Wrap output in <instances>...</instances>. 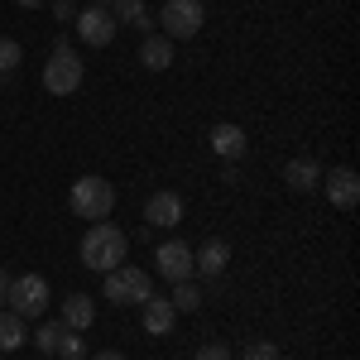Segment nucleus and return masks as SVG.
Instances as JSON below:
<instances>
[{"label": "nucleus", "mask_w": 360, "mask_h": 360, "mask_svg": "<svg viewBox=\"0 0 360 360\" xmlns=\"http://www.w3.org/2000/svg\"><path fill=\"white\" fill-rule=\"evenodd\" d=\"M125 250H130V240H125L120 226L91 221V231L82 236V264H86V269H96V274H111V269L125 264Z\"/></svg>", "instance_id": "obj_1"}, {"label": "nucleus", "mask_w": 360, "mask_h": 360, "mask_svg": "<svg viewBox=\"0 0 360 360\" xmlns=\"http://www.w3.org/2000/svg\"><path fill=\"white\" fill-rule=\"evenodd\" d=\"M68 207H72L82 221H106V217H111V207H115V183L96 178V173H86V178H77V183H72Z\"/></svg>", "instance_id": "obj_2"}, {"label": "nucleus", "mask_w": 360, "mask_h": 360, "mask_svg": "<svg viewBox=\"0 0 360 360\" xmlns=\"http://www.w3.org/2000/svg\"><path fill=\"white\" fill-rule=\"evenodd\" d=\"M44 86L53 91V96H72L77 86H82V58L72 53L63 39H58V49L49 53V68H44Z\"/></svg>", "instance_id": "obj_3"}, {"label": "nucleus", "mask_w": 360, "mask_h": 360, "mask_svg": "<svg viewBox=\"0 0 360 360\" xmlns=\"http://www.w3.org/2000/svg\"><path fill=\"white\" fill-rule=\"evenodd\" d=\"M202 0H164V10H159V34L173 39V44H183V39H193L197 29H202Z\"/></svg>", "instance_id": "obj_4"}, {"label": "nucleus", "mask_w": 360, "mask_h": 360, "mask_svg": "<svg viewBox=\"0 0 360 360\" xmlns=\"http://www.w3.org/2000/svg\"><path fill=\"white\" fill-rule=\"evenodd\" d=\"M5 303H10V312H15V317H44V307H49V278H44V274L10 278Z\"/></svg>", "instance_id": "obj_5"}, {"label": "nucleus", "mask_w": 360, "mask_h": 360, "mask_svg": "<svg viewBox=\"0 0 360 360\" xmlns=\"http://www.w3.org/2000/svg\"><path fill=\"white\" fill-rule=\"evenodd\" d=\"M101 293H106L115 307H130V303H144V298L154 293V283H149V274H144V269L120 264V269H111V274H106V288H101Z\"/></svg>", "instance_id": "obj_6"}, {"label": "nucleus", "mask_w": 360, "mask_h": 360, "mask_svg": "<svg viewBox=\"0 0 360 360\" xmlns=\"http://www.w3.org/2000/svg\"><path fill=\"white\" fill-rule=\"evenodd\" d=\"M322 193H327V202H332L336 212H351L360 202V178L356 168H332V173H322V183H317Z\"/></svg>", "instance_id": "obj_7"}, {"label": "nucleus", "mask_w": 360, "mask_h": 360, "mask_svg": "<svg viewBox=\"0 0 360 360\" xmlns=\"http://www.w3.org/2000/svg\"><path fill=\"white\" fill-rule=\"evenodd\" d=\"M115 20L111 10H101V5H91V10H77V34H82V44H91V49H106L115 39Z\"/></svg>", "instance_id": "obj_8"}, {"label": "nucleus", "mask_w": 360, "mask_h": 360, "mask_svg": "<svg viewBox=\"0 0 360 360\" xmlns=\"http://www.w3.org/2000/svg\"><path fill=\"white\" fill-rule=\"evenodd\" d=\"M154 269H159L168 283H183V278L193 274V250L183 245V240H164L159 255H154Z\"/></svg>", "instance_id": "obj_9"}, {"label": "nucleus", "mask_w": 360, "mask_h": 360, "mask_svg": "<svg viewBox=\"0 0 360 360\" xmlns=\"http://www.w3.org/2000/svg\"><path fill=\"white\" fill-rule=\"evenodd\" d=\"M173 317H178V312H173L168 298H154V293H149V298L139 303V322H144V332H149V336H168V332H173Z\"/></svg>", "instance_id": "obj_10"}, {"label": "nucleus", "mask_w": 360, "mask_h": 360, "mask_svg": "<svg viewBox=\"0 0 360 360\" xmlns=\"http://www.w3.org/2000/svg\"><path fill=\"white\" fill-rule=\"evenodd\" d=\"M144 221L149 226H178L183 221V197L178 193H154L144 202Z\"/></svg>", "instance_id": "obj_11"}, {"label": "nucleus", "mask_w": 360, "mask_h": 360, "mask_svg": "<svg viewBox=\"0 0 360 360\" xmlns=\"http://www.w3.org/2000/svg\"><path fill=\"white\" fill-rule=\"evenodd\" d=\"M91 322H96L91 293H68V298H63V327H68V332H86Z\"/></svg>", "instance_id": "obj_12"}, {"label": "nucleus", "mask_w": 360, "mask_h": 360, "mask_svg": "<svg viewBox=\"0 0 360 360\" xmlns=\"http://www.w3.org/2000/svg\"><path fill=\"white\" fill-rule=\"evenodd\" d=\"M212 149H217V159H240L250 149V139L240 125H231V120H221V125H212Z\"/></svg>", "instance_id": "obj_13"}, {"label": "nucleus", "mask_w": 360, "mask_h": 360, "mask_svg": "<svg viewBox=\"0 0 360 360\" xmlns=\"http://www.w3.org/2000/svg\"><path fill=\"white\" fill-rule=\"evenodd\" d=\"M226 264H231V245H226V240H207V245L193 255V269H197V274H207V278H217Z\"/></svg>", "instance_id": "obj_14"}, {"label": "nucleus", "mask_w": 360, "mask_h": 360, "mask_svg": "<svg viewBox=\"0 0 360 360\" xmlns=\"http://www.w3.org/2000/svg\"><path fill=\"white\" fill-rule=\"evenodd\" d=\"M139 63H144L149 72H164V68H173V39H164V34H149V39L139 44Z\"/></svg>", "instance_id": "obj_15"}, {"label": "nucleus", "mask_w": 360, "mask_h": 360, "mask_svg": "<svg viewBox=\"0 0 360 360\" xmlns=\"http://www.w3.org/2000/svg\"><path fill=\"white\" fill-rule=\"evenodd\" d=\"M283 178H288V188H293V193H312V188L322 183V168L312 164V159H293V164L283 168Z\"/></svg>", "instance_id": "obj_16"}, {"label": "nucleus", "mask_w": 360, "mask_h": 360, "mask_svg": "<svg viewBox=\"0 0 360 360\" xmlns=\"http://www.w3.org/2000/svg\"><path fill=\"white\" fill-rule=\"evenodd\" d=\"M115 10H111V20L115 25H139V29H149V10H144V0H111Z\"/></svg>", "instance_id": "obj_17"}, {"label": "nucleus", "mask_w": 360, "mask_h": 360, "mask_svg": "<svg viewBox=\"0 0 360 360\" xmlns=\"http://www.w3.org/2000/svg\"><path fill=\"white\" fill-rule=\"evenodd\" d=\"M25 317H15V312H0V351H15V346H25Z\"/></svg>", "instance_id": "obj_18"}, {"label": "nucleus", "mask_w": 360, "mask_h": 360, "mask_svg": "<svg viewBox=\"0 0 360 360\" xmlns=\"http://www.w3.org/2000/svg\"><path fill=\"white\" fill-rule=\"evenodd\" d=\"M168 303H173V312H197V307H202V288L183 278V283H173V298H168Z\"/></svg>", "instance_id": "obj_19"}, {"label": "nucleus", "mask_w": 360, "mask_h": 360, "mask_svg": "<svg viewBox=\"0 0 360 360\" xmlns=\"http://www.w3.org/2000/svg\"><path fill=\"white\" fill-rule=\"evenodd\" d=\"M20 58H25V49H20L15 39H0V77H10V72L20 68Z\"/></svg>", "instance_id": "obj_20"}, {"label": "nucleus", "mask_w": 360, "mask_h": 360, "mask_svg": "<svg viewBox=\"0 0 360 360\" xmlns=\"http://www.w3.org/2000/svg\"><path fill=\"white\" fill-rule=\"evenodd\" d=\"M58 356H63V360H82V356H86L82 336H77V332H68V327H63V336H58Z\"/></svg>", "instance_id": "obj_21"}, {"label": "nucleus", "mask_w": 360, "mask_h": 360, "mask_svg": "<svg viewBox=\"0 0 360 360\" xmlns=\"http://www.w3.org/2000/svg\"><path fill=\"white\" fill-rule=\"evenodd\" d=\"M58 336H63V322H49V327H39L34 346H39L44 356H58Z\"/></svg>", "instance_id": "obj_22"}, {"label": "nucleus", "mask_w": 360, "mask_h": 360, "mask_svg": "<svg viewBox=\"0 0 360 360\" xmlns=\"http://www.w3.org/2000/svg\"><path fill=\"white\" fill-rule=\"evenodd\" d=\"M245 360H283V356H278L274 341H250V346H245Z\"/></svg>", "instance_id": "obj_23"}, {"label": "nucleus", "mask_w": 360, "mask_h": 360, "mask_svg": "<svg viewBox=\"0 0 360 360\" xmlns=\"http://www.w3.org/2000/svg\"><path fill=\"white\" fill-rule=\"evenodd\" d=\"M193 360H231V351H226L221 341H207V346H197Z\"/></svg>", "instance_id": "obj_24"}, {"label": "nucleus", "mask_w": 360, "mask_h": 360, "mask_svg": "<svg viewBox=\"0 0 360 360\" xmlns=\"http://www.w3.org/2000/svg\"><path fill=\"white\" fill-rule=\"evenodd\" d=\"M53 15H58V25H77V5L72 0H53Z\"/></svg>", "instance_id": "obj_25"}, {"label": "nucleus", "mask_w": 360, "mask_h": 360, "mask_svg": "<svg viewBox=\"0 0 360 360\" xmlns=\"http://www.w3.org/2000/svg\"><path fill=\"white\" fill-rule=\"evenodd\" d=\"M5 293H10V274L0 269V303H5Z\"/></svg>", "instance_id": "obj_26"}, {"label": "nucleus", "mask_w": 360, "mask_h": 360, "mask_svg": "<svg viewBox=\"0 0 360 360\" xmlns=\"http://www.w3.org/2000/svg\"><path fill=\"white\" fill-rule=\"evenodd\" d=\"M96 360H125V356H120V351H101Z\"/></svg>", "instance_id": "obj_27"}, {"label": "nucleus", "mask_w": 360, "mask_h": 360, "mask_svg": "<svg viewBox=\"0 0 360 360\" xmlns=\"http://www.w3.org/2000/svg\"><path fill=\"white\" fill-rule=\"evenodd\" d=\"M15 5H20V10H34V5H44V0H15Z\"/></svg>", "instance_id": "obj_28"}, {"label": "nucleus", "mask_w": 360, "mask_h": 360, "mask_svg": "<svg viewBox=\"0 0 360 360\" xmlns=\"http://www.w3.org/2000/svg\"><path fill=\"white\" fill-rule=\"evenodd\" d=\"M91 5H111V0H91Z\"/></svg>", "instance_id": "obj_29"}]
</instances>
